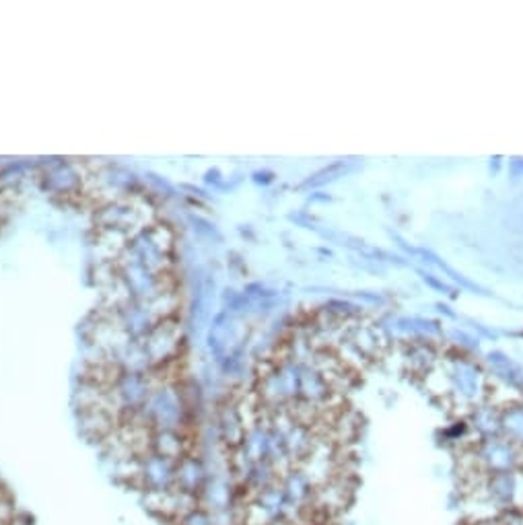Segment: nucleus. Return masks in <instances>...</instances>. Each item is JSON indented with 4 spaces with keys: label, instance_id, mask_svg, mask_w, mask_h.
<instances>
[{
    "label": "nucleus",
    "instance_id": "1",
    "mask_svg": "<svg viewBox=\"0 0 523 525\" xmlns=\"http://www.w3.org/2000/svg\"><path fill=\"white\" fill-rule=\"evenodd\" d=\"M474 499L491 517L523 509V470H509L482 476L476 484Z\"/></svg>",
    "mask_w": 523,
    "mask_h": 525
},
{
    "label": "nucleus",
    "instance_id": "2",
    "mask_svg": "<svg viewBox=\"0 0 523 525\" xmlns=\"http://www.w3.org/2000/svg\"><path fill=\"white\" fill-rule=\"evenodd\" d=\"M474 459H476L478 472L488 476V474H497V472L517 470L522 464V453L505 437L493 435V437H484L478 443V447L474 451Z\"/></svg>",
    "mask_w": 523,
    "mask_h": 525
},
{
    "label": "nucleus",
    "instance_id": "3",
    "mask_svg": "<svg viewBox=\"0 0 523 525\" xmlns=\"http://www.w3.org/2000/svg\"><path fill=\"white\" fill-rule=\"evenodd\" d=\"M138 486L144 493H165L175 486V461L157 453L144 455L138 461Z\"/></svg>",
    "mask_w": 523,
    "mask_h": 525
},
{
    "label": "nucleus",
    "instance_id": "4",
    "mask_svg": "<svg viewBox=\"0 0 523 525\" xmlns=\"http://www.w3.org/2000/svg\"><path fill=\"white\" fill-rule=\"evenodd\" d=\"M205 484H207V476H205V468L198 459L182 457L175 464V486L173 488L198 497L205 490Z\"/></svg>",
    "mask_w": 523,
    "mask_h": 525
},
{
    "label": "nucleus",
    "instance_id": "5",
    "mask_svg": "<svg viewBox=\"0 0 523 525\" xmlns=\"http://www.w3.org/2000/svg\"><path fill=\"white\" fill-rule=\"evenodd\" d=\"M499 430L515 447H523V406H509L503 410Z\"/></svg>",
    "mask_w": 523,
    "mask_h": 525
},
{
    "label": "nucleus",
    "instance_id": "6",
    "mask_svg": "<svg viewBox=\"0 0 523 525\" xmlns=\"http://www.w3.org/2000/svg\"><path fill=\"white\" fill-rule=\"evenodd\" d=\"M175 525H212V519L202 507H198L192 513H188L186 517H182Z\"/></svg>",
    "mask_w": 523,
    "mask_h": 525
}]
</instances>
